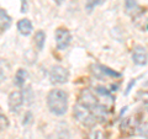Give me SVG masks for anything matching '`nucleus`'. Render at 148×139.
Masks as SVG:
<instances>
[{"label":"nucleus","instance_id":"1","mask_svg":"<svg viewBox=\"0 0 148 139\" xmlns=\"http://www.w3.org/2000/svg\"><path fill=\"white\" fill-rule=\"evenodd\" d=\"M47 106L54 116H64L68 111V94L62 89H53L47 95Z\"/></svg>","mask_w":148,"mask_h":139},{"label":"nucleus","instance_id":"5","mask_svg":"<svg viewBox=\"0 0 148 139\" xmlns=\"http://www.w3.org/2000/svg\"><path fill=\"white\" fill-rule=\"evenodd\" d=\"M24 101H25V97L21 91H12L9 95V99H8L9 111L11 113H18V111L21 110L22 105H24Z\"/></svg>","mask_w":148,"mask_h":139},{"label":"nucleus","instance_id":"7","mask_svg":"<svg viewBox=\"0 0 148 139\" xmlns=\"http://www.w3.org/2000/svg\"><path fill=\"white\" fill-rule=\"evenodd\" d=\"M147 49L143 46H136L132 50V61L138 67H146L147 65Z\"/></svg>","mask_w":148,"mask_h":139},{"label":"nucleus","instance_id":"10","mask_svg":"<svg viewBox=\"0 0 148 139\" xmlns=\"http://www.w3.org/2000/svg\"><path fill=\"white\" fill-rule=\"evenodd\" d=\"M17 31L20 32L22 36H30L34 31V26H32V22L27 18H22L17 22Z\"/></svg>","mask_w":148,"mask_h":139},{"label":"nucleus","instance_id":"21","mask_svg":"<svg viewBox=\"0 0 148 139\" xmlns=\"http://www.w3.org/2000/svg\"><path fill=\"white\" fill-rule=\"evenodd\" d=\"M54 1H56V4H57V5H62V4L66 1V0H54Z\"/></svg>","mask_w":148,"mask_h":139},{"label":"nucleus","instance_id":"18","mask_svg":"<svg viewBox=\"0 0 148 139\" xmlns=\"http://www.w3.org/2000/svg\"><path fill=\"white\" fill-rule=\"evenodd\" d=\"M31 119H32V113L31 112H26L25 117H24V121H22V124H24V126H27V124L31 122Z\"/></svg>","mask_w":148,"mask_h":139},{"label":"nucleus","instance_id":"17","mask_svg":"<svg viewBox=\"0 0 148 139\" xmlns=\"http://www.w3.org/2000/svg\"><path fill=\"white\" fill-rule=\"evenodd\" d=\"M90 139H108V137L101 131H94L90 134Z\"/></svg>","mask_w":148,"mask_h":139},{"label":"nucleus","instance_id":"8","mask_svg":"<svg viewBox=\"0 0 148 139\" xmlns=\"http://www.w3.org/2000/svg\"><path fill=\"white\" fill-rule=\"evenodd\" d=\"M125 10H126L127 15L131 16L132 18H136L143 12L140 4L136 0H125Z\"/></svg>","mask_w":148,"mask_h":139},{"label":"nucleus","instance_id":"6","mask_svg":"<svg viewBox=\"0 0 148 139\" xmlns=\"http://www.w3.org/2000/svg\"><path fill=\"white\" fill-rule=\"evenodd\" d=\"M78 104H80L82 106H84V107L89 108V110H94L96 106L99 105V101L96 99V96L92 94L90 90L88 89H84L82 90L80 95H79V99H78Z\"/></svg>","mask_w":148,"mask_h":139},{"label":"nucleus","instance_id":"4","mask_svg":"<svg viewBox=\"0 0 148 139\" xmlns=\"http://www.w3.org/2000/svg\"><path fill=\"white\" fill-rule=\"evenodd\" d=\"M54 36H56V46H57V49L59 50L67 49L69 44L72 43V33L67 29L59 27V29L56 30Z\"/></svg>","mask_w":148,"mask_h":139},{"label":"nucleus","instance_id":"9","mask_svg":"<svg viewBox=\"0 0 148 139\" xmlns=\"http://www.w3.org/2000/svg\"><path fill=\"white\" fill-rule=\"evenodd\" d=\"M12 24V18L9 14L4 10V9H0V32H5L11 27Z\"/></svg>","mask_w":148,"mask_h":139},{"label":"nucleus","instance_id":"13","mask_svg":"<svg viewBox=\"0 0 148 139\" xmlns=\"http://www.w3.org/2000/svg\"><path fill=\"white\" fill-rule=\"evenodd\" d=\"M46 43V33L43 31H37L35 33V44L38 50H42Z\"/></svg>","mask_w":148,"mask_h":139},{"label":"nucleus","instance_id":"3","mask_svg":"<svg viewBox=\"0 0 148 139\" xmlns=\"http://www.w3.org/2000/svg\"><path fill=\"white\" fill-rule=\"evenodd\" d=\"M92 75L98 78L99 80H104L105 78H121V73L115 72L114 69H110L101 64H92L90 67Z\"/></svg>","mask_w":148,"mask_h":139},{"label":"nucleus","instance_id":"15","mask_svg":"<svg viewBox=\"0 0 148 139\" xmlns=\"http://www.w3.org/2000/svg\"><path fill=\"white\" fill-rule=\"evenodd\" d=\"M95 91L98 92L99 95H101V96H104V97H108V99L114 100V99H112V95H111V91H110V90H108V89H105V87H103V86L96 87Z\"/></svg>","mask_w":148,"mask_h":139},{"label":"nucleus","instance_id":"12","mask_svg":"<svg viewBox=\"0 0 148 139\" xmlns=\"http://www.w3.org/2000/svg\"><path fill=\"white\" fill-rule=\"evenodd\" d=\"M10 64L4 59H0V82L5 81L10 74Z\"/></svg>","mask_w":148,"mask_h":139},{"label":"nucleus","instance_id":"11","mask_svg":"<svg viewBox=\"0 0 148 139\" xmlns=\"http://www.w3.org/2000/svg\"><path fill=\"white\" fill-rule=\"evenodd\" d=\"M27 78H29V73H27L26 69H18L15 74V79H14V84L15 86L17 87H22L25 85V82L27 80Z\"/></svg>","mask_w":148,"mask_h":139},{"label":"nucleus","instance_id":"20","mask_svg":"<svg viewBox=\"0 0 148 139\" xmlns=\"http://www.w3.org/2000/svg\"><path fill=\"white\" fill-rule=\"evenodd\" d=\"M21 11H22V12H26V11H27V5H26V1H25V0H22V7H21Z\"/></svg>","mask_w":148,"mask_h":139},{"label":"nucleus","instance_id":"19","mask_svg":"<svg viewBox=\"0 0 148 139\" xmlns=\"http://www.w3.org/2000/svg\"><path fill=\"white\" fill-rule=\"evenodd\" d=\"M135 84H136V80H131V81H130V84L127 85V89H126V92H125V94L128 95L130 91L132 90V86H135Z\"/></svg>","mask_w":148,"mask_h":139},{"label":"nucleus","instance_id":"16","mask_svg":"<svg viewBox=\"0 0 148 139\" xmlns=\"http://www.w3.org/2000/svg\"><path fill=\"white\" fill-rule=\"evenodd\" d=\"M9 126H10L9 118L4 113L0 112V129H6V128H9Z\"/></svg>","mask_w":148,"mask_h":139},{"label":"nucleus","instance_id":"2","mask_svg":"<svg viewBox=\"0 0 148 139\" xmlns=\"http://www.w3.org/2000/svg\"><path fill=\"white\" fill-rule=\"evenodd\" d=\"M49 80L54 85L66 84L69 80V72L62 65H54L49 70Z\"/></svg>","mask_w":148,"mask_h":139},{"label":"nucleus","instance_id":"14","mask_svg":"<svg viewBox=\"0 0 148 139\" xmlns=\"http://www.w3.org/2000/svg\"><path fill=\"white\" fill-rule=\"evenodd\" d=\"M105 0H86L85 1V10L86 12H91L96 6L103 5Z\"/></svg>","mask_w":148,"mask_h":139}]
</instances>
